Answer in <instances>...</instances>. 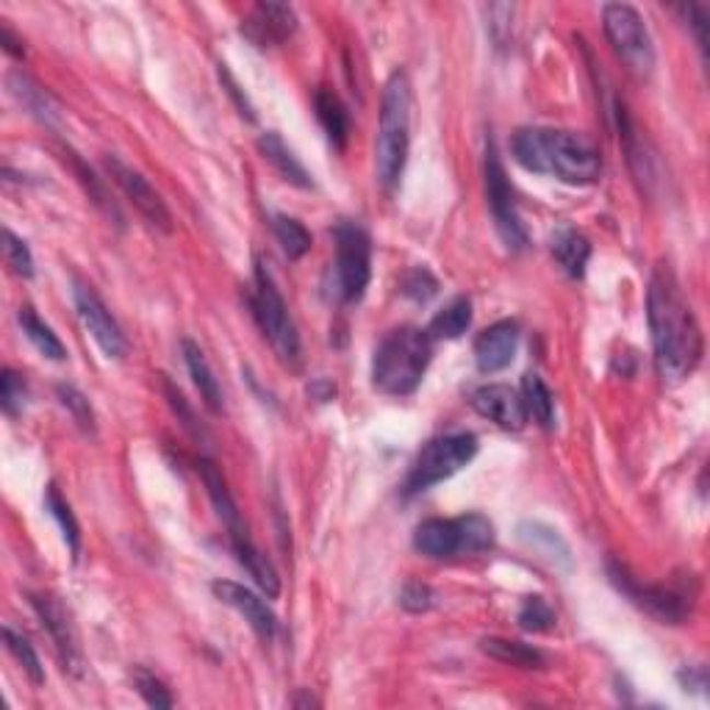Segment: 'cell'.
Masks as SVG:
<instances>
[{"mask_svg": "<svg viewBox=\"0 0 710 710\" xmlns=\"http://www.w3.org/2000/svg\"><path fill=\"white\" fill-rule=\"evenodd\" d=\"M655 367L663 383H683L702 362V328L683 297L669 264H657L646 295Z\"/></svg>", "mask_w": 710, "mask_h": 710, "instance_id": "cell-1", "label": "cell"}, {"mask_svg": "<svg viewBox=\"0 0 710 710\" xmlns=\"http://www.w3.org/2000/svg\"><path fill=\"white\" fill-rule=\"evenodd\" d=\"M514 159L527 172L556 175L563 184L588 186L597 184L603 175V159L592 139L572 134V130L552 128H522L514 134Z\"/></svg>", "mask_w": 710, "mask_h": 710, "instance_id": "cell-2", "label": "cell"}, {"mask_svg": "<svg viewBox=\"0 0 710 710\" xmlns=\"http://www.w3.org/2000/svg\"><path fill=\"white\" fill-rule=\"evenodd\" d=\"M433 358V339L422 328L405 325L391 331L375 350L373 383L389 397L414 394Z\"/></svg>", "mask_w": 710, "mask_h": 710, "instance_id": "cell-3", "label": "cell"}, {"mask_svg": "<svg viewBox=\"0 0 710 710\" xmlns=\"http://www.w3.org/2000/svg\"><path fill=\"white\" fill-rule=\"evenodd\" d=\"M411 145V78L405 70H394L383 87L380 101L378 142H375V164L386 190L400 184V175L409 161Z\"/></svg>", "mask_w": 710, "mask_h": 710, "instance_id": "cell-4", "label": "cell"}, {"mask_svg": "<svg viewBox=\"0 0 710 710\" xmlns=\"http://www.w3.org/2000/svg\"><path fill=\"white\" fill-rule=\"evenodd\" d=\"M414 547L416 552L433 561L480 556L494 547V525L483 514H467L458 519H427L416 527Z\"/></svg>", "mask_w": 710, "mask_h": 710, "instance_id": "cell-5", "label": "cell"}, {"mask_svg": "<svg viewBox=\"0 0 710 710\" xmlns=\"http://www.w3.org/2000/svg\"><path fill=\"white\" fill-rule=\"evenodd\" d=\"M250 308H253V317L255 322H259L261 333L270 339V344H273V350L278 353L280 362L291 369L300 367L302 347H300V336H297L295 320H291L289 306H286L278 286H275L273 275H270V270H266L261 261L255 264Z\"/></svg>", "mask_w": 710, "mask_h": 710, "instance_id": "cell-6", "label": "cell"}, {"mask_svg": "<svg viewBox=\"0 0 710 710\" xmlns=\"http://www.w3.org/2000/svg\"><path fill=\"white\" fill-rule=\"evenodd\" d=\"M605 36H608L610 48L619 56L621 65L639 81H646L655 70V48H652V36L646 31L644 18L628 3H608L603 9Z\"/></svg>", "mask_w": 710, "mask_h": 710, "instance_id": "cell-7", "label": "cell"}, {"mask_svg": "<svg viewBox=\"0 0 710 710\" xmlns=\"http://www.w3.org/2000/svg\"><path fill=\"white\" fill-rule=\"evenodd\" d=\"M336 261H333V289L342 302H358L373 278V242L358 222L342 219L333 228Z\"/></svg>", "mask_w": 710, "mask_h": 710, "instance_id": "cell-8", "label": "cell"}, {"mask_svg": "<svg viewBox=\"0 0 710 710\" xmlns=\"http://www.w3.org/2000/svg\"><path fill=\"white\" fill-rule=\"evenodd\" d=\"M474 456H478V438L472 433H447V436L433 438L422 447L405 478V494L427 492L431 485L461 472Z\"/></svg>", "mask_w": 710, "mask_h": 710, "instance_id": "cell-9", "label": "cell"}, {"mask_svg": "<svg viewBox=\"0 0 710 710\" xmlns=\"http://www.w3.org/2000/svg\"><path fill=\"white\" fill-rule=\"evenodd\" d=\"M608 574H610V583H614L625 597L633 599L639 608H644L646 614L655 616V619L663 621V625H680V621H686V616L691 614L694 597H697V586L694 588L646 586V583H641L635 574H630L628 566H621L619 561L608 563Z\"/></svg>", "mask_w": 710, "mask_h": 710, "instance_id": "cell-10", "label": "cell"}, {"mask_svg": "<svg viewBox=\"0 0 710 710\" xmlns=\"http://www.w3.org/2000/svg\"><path fill=\"white\" fill-rule=\"evenodd\" d=\"M485 197H489V208H492L494 228H497L500 239L508 250H525L527 248V231L522 226L519 214H516L514 190L508 184L505 167L500 161L497 148L489 142L485 148Z\"/></svg>", "mask_w": 710, "mask_h": 710, "instance_id": "cell-11", "label": "cell"}, {"mask_svg": "<svg viewBox=\"0 0 710 710\" xmlns=\"http://www.w3.org/2000/svg\"><path fill=\"white\" fill-rule=\"evenodd\" d=\"M103 167H106V172L112 175L114 184L123 190V195L134 203V208H137V211L148 219L150 226L159 228V231H164V233L172 231L170 208H167L164 197H161L159 192L150 186V181L142 175V172L134 170V167H128L123 159H119V156H112V153L103 156Z\"/></svg>", "mask_w": 710, "mask_h": 710, "instance_id": "cell-12", "label": "cell"}, {"mask_svg": "<svg viewBox=\"0 0 710 710\" xmlns=\"http://www.w3.org/2000/svg\"><path fill=\"white\" fill-rule=\"evenodd\" d=\"M72 300H76L78 317H81L83 328L89 331V336L95 339V344L103 350V355H106V358H125V353H128L125 333L112 317V311L106 308V302L101 300V295H98L92 286L76 284Z\"/></svg>", "mask_w": 710, "mask_h": 710, "instance_id": "cell-13", "label": "cell"}, {"mask_svg": "<svg viewBox=\"0 0 710 710\" xmlns=\"http://www.w3.org/2000/svg\"><path fill=\"white\" fill-rule=\"evenodd\" d=\"M28 599L34 614L39 616L42 628L48 630L50 639H54L65 672H70V675H81V666H83L81 646H78L76 628H72L70 614L65 610V605H61L54 594H45V592L28 594Z\"/></svg>", "mask_w": 710, "mask_h": 710, "instance_id": "cell-14", "label": "cell"}, {"mask_svg": "<svg viewBox=\"0 0 710 710\" xmlns=\"http://www.w3.org/2000/svg\"><path fill=\"white\" fill-rule=\"evenodd\" d=\"M469 405L478 411L483 420L494 422L503 431H522L527 425L525 400L516 389L505 383H485L472 389L469 394Z\"/></svg>", "mask_w": 710, "mask_h": 710, "instance_id": "cell-15", "label": "cell"}, {"mask_svg": "<svg viewBox=\"0 0 710 710\" xmlns=\"http://www.w3.org/2000/svg\"><path fill=\"white\" fill-rule=\"evenodd\" d=\"M211 592L219 603H226L228 608H233L239 616H244V621H248L250 628H253L261 639L264 641L275 639V633H278V616H275V610L270 608L266 599L259 597L253 588L233 581H214Z\"/></svg>", "mask_w": 710, "mask_h": 710, "instance_id": "cell-16", "label": "cell"}, {"mask_svg": "<svg viewBox=\"0 0 710 710\" xmlns=\"http://www.w3.org/2000/svg\"><path fill=\"white\" fill-rule=\"evenodd\" d=\"M297 31L295 9L286 3H255L253 12L242 23V34L255 48H275Z\"/></svg>", "mask_w": 710, "mask_h": 710, "instance_id": "cell-17", "label": "cell"}, {"mask_svg": "<svg viewBox=\"0 0 710 710\" xmlns=\"http://www.w3.org/2000/svg\"><path fill=\"white\" fill-rule=\"evenodd\" d=\"M516 344H519V325L511 320L494 322L492 328H485L474 342V362L478 369L485 375L503 373L511 367L516 355Z\"/></svg>", "mask_w": 710, "mask_h": 710, "instance_id": "cell-18", "label": "cell"}, {"mask_svg": "<svg viewBox=\"0 0 710 710\" xmlns=\"http://www.w3.org/2000/svg\"><path fill=\"white\" fill-rule=\"evenodd\" d=\"M9 92L42 125H56L61 119V108L56 98L50 95L48 89H42L34 78L25 76L23 70L9 72Z\"/></svg>", "mask_w": 710, "mask_h": 710, "instance_id": "cell-19", "label": "cell"}, {"mask_svg": "<svg viewBox=\"0 0 710 710\" xmlns=\"http://www.w3.org/2000/svg\"><path fill=\"white\" fill-rule=\"evenodd\" d=\"M197 472H201L203 485H206L208 497H211L214 508H217V516L226 522L228 532H231V539H244V536H248V527H244L242 514H239L237 503H233L231 492H228V485H226V480H222V474H219L217 463L208 461V458H201V463H197Z\"/></svg>", "mask_w": 710, "mask_h": 710, "instance_id": "cell-20", "label": "cell"}, {"mask_svg": "<svg viewBox=\"0 0 710 710\" xmlns=\"http://www.w3.org/2000/svg\"><path fill=\"white\" fill-rule=\"evenodd\" d=\"M259 150H261V156L266 159V164H273V170L284 178L286 184L297 186V190H311V186H314V181H311L308 170L300 164V159L291 153L289 145L280 139L278 130H266V134H261Z\"/></svg>", "mask_w": 710, "mask_h": 710, "instance_id": "cell-21", "label": "cell"}, {"mask_svg": "<svg viewBox=\"0 0 710 710\" xmlns=\"http://www.w3.org/2000/svg\"><path fill=\"white\" fill-rule=\"evenodd\" d=\"M480 650L485 652L494 661L505 663V666H516V669H547L550 666V657L539 650V646H530L525 641H511V639H497V635H489V639L480 641Z\"/></svg>", "mask_w": 710, "mask_h": 710, "instance_id": "cell-22", "label": "cell"}, {"mask_svg": "<svg viewBox=\"0 0 710 710\" xmlns=\"http://www.w3.org/2000/svg\"><path fill=\"white\" fill-rule=\"evenodd\" d=\"M550 250L552 259L558 261V266H561L569 278H583L586 275V264L592 259V244H588V239L583 233L572 231V228H561V231L552 233Z\"/></svg>", "mask_w": 710, "mask_h": 710, "instance_id": "cell-23", "label": "cell"}, {"mask_svg": "<svg viewBox=\"0 0 710 710\" xmlns=\"http://www.w3.org/2000/svg\"><path fill=\"white\" fill-rule=\"evenodd\" d=\"M181 353H184V364L192 375V383H195L197 391H201V400L206 403L208 411L219 414V411H222V389H219L217 378H214L203 350L197 347L192 339H184V342H181Z\"/></svg>", "mask_w": 710, "mask_h": 710, "instance_id": "cell-24", "label": "cell"}, {"mask_svg": "<svg viewBox=\"0 0 710 710\" xmlns=\"http://www.w3.org/2000/svg\"><path fill=\"white\" fill-rule=\"evenodd\" d=\"M56 153H59V159L65 161L67 167H70L72 175H78V184L83 186V192L89 195V201L95 203V206L101 208V211L106 214L108 219L114 217V222H117V226H123V217H119L117 206L112 203V195L106 192V186H103L101 178H98L95 172H92L87 164H83L81 156H78L72 148H67V145H59V148H56Z\"/></svg>", "mask_w": 710, "mask_h": 710, "instance_id": "cell-25", "label": "cell"}, {"mask_svg": "<svg viewBox=\"0 0 710 710\" xmlns=\"http://www.w3.org/2000/svg\"><path fill=\"white\" fill-rule=\"evenodd\" d=\"M314 112H317V119H320V125L325 128L333 148L344 150V145H347L350 139V114L347 108H344L342 98H339L333 89H325V87L317 89Z\"/></svg>", "mask_w": 710, "mask_h": 710, "instance_id": "cell-26", "label": "cell"}, {"mask_svg": "<svg viewBox=\"0 0 710 710\" xmlns=\"http://www.w3.org/2000/svg\"><path fill=\"white\" fill-rule=\"evenodd\" d=\"M231 547L237 561L248 569V574L255 581V586H259L266 597H278L280 594L278 572H275L273 563L266 561V556H261V550L250 541V536H244V539H231Z\"/></svg>", "mask_w": 710, "mask_h": 710, "instance_id": "cell-27", "label": "cell"}, {"mask_svg": "<svg viewBox=\"0 0 710 710\" xmlns=\"http://www.w3.org/2000/svg\"><path fill=\"white\" fill-rule=\"evenodd\" d=\"M519 539L525 541L530 550L550 558L552 563H561L563 569H572V550H569V545L563 541L561 532L552 530V527L541 525V522H522Z\"/></svg>", "mask_w": 710, "mask_h": 710, "instance_id": "cell-28", "label": "cell"}, {"mask_svg": "<svg viewBox=\"0 0 710 710\" xmlns=\"http://www.w3.org/2000/svg\"><path fill=\"white\" fill-rule=\"evenodd\" d=\"M522 400H525L527 420H532L539 427H545V431L556 427V400H552V391L547 389L541 375H525V380H522Z\"/></svg>", "mask_w": 710, "mask_h": 710, "instance_id": "cell-29", "label": "cell"}, {"mask_svg": "<svg viewBox=\"0 0 710 710\" xmlns=\"http://www.w3.org/2000/svg\"><path fill=\"white\" fill-rule=\"evenodd\" d=\"M469 325H472V300L469 297H456V300L447 302L433 317L427 333H431V339H447V342H453V339H461L469 331Z\"/></svg>", "mask_w": 710, "mask_h": 710, "instance_id": "cell-30", "label": "cell"}, {"mask_svg": "<svg viewBox=\"0 0 710 710\" xmlns=\"http://www.w3.org/2000/svg\"><path fill=\"white\" fill-rule=\"evenodd\" d=\"M18 322H20V328H23L25 336H28V342L34 344V347L39 350V353L45 355V358H50V362H65V358H67L65 344H61V339L56 336L54 328L45 325V322L39 320V314H36L34 308H31V306L20 308Z\"/></svg>", "mask_w": 710, "mask_h": 710, "instance_id": "cell-31", "label": "cell"}, {"mask_svg": "<svg viewBox=\"0 0 710 710\" xmlns=\"http://www.w3.org/2000/svg\"><path fill=\"white\" fill-rule=\"evenodd\" d=\"M270 226H273L275 239H278V244L291 261L302 259V255L311 250V233L306 231V226H302L300 219L286 217V214H273V217H270Z\"/></svg>", "mask_w": 710, "mask_h": 710, "instance_id": "cell-32", "label": "cell"}, {"mask_svg": "<svg viewBox=\"0 0 710 710\" xmlns=\"http://www.w3.org/2000/svg\"><path fill=\"white\" fill-rule=\"evenodd\" d=\"M45 508H48L50 516H54V519L59 522L67 550L72 552V561H78V556H81V527H78L76 516H72L70 503H67V500L61 497V492L56 489L54 483H50L48 492H45Z\"/></svg>", "mask_w": 710, "mask_h": 710, "instance_id": "cell-33", "label": "cell"}, {"mask_svg": "<svg viewBox=\"0 0 710 710\" xmlns=\"http://www.w3.org/2000/svg\"><path fill=\"white\" fill-rule=\"evenodd\" d=\"M56 397H59V403L70 411V416L76 420V425L81 427L87 436H95V431H98L95 411H92V405H89L87 394H83V391H78L76 386L59 383L56 386Z\"/></svg>", "mask_w": 710, "mask_h": 710, "instance_id": "cell-34", "label": "cell"}, {"mask_svg": "<svg viewBox=\"0 0 710 710\" xmlns=\"http://www.w3.org/2000/svg\"><path fill=\"white\" fill-rule=\"evenodd\" d=\"M3 641H7V650L12 652L14 661H18L20 666H23V672L28 675V680L34 683V686H42V683H45V669H42L39 655H36V650L31 646V641L25 639V635L14 633V630L9 628V625L3 628Z\"/></svg>", "mask_w": 710, "mask_h": 710, "instance_id": "cell-35", "label": "cell"}, {"mask_svg": "<svg viewBox=\"0 0 710 710\" xmlns=\"http://www.w3.org/2000/svg\"><path fill=\"white\" fill-rule=\"evenodd\" d=\"M516 621H519V628L525 633H547V630L556 628V610L550 608V603L545 597L536 594V597H527L522 603Z\"/></svg>", "mask_w": 710, "mask_h": 710, "instance_id": "cell-36", "label": "cell"}, {"mask_svg": "<svg viewBox=\"0 0 710 710\" xmlns=\"http://www.w3.org/2000/svg\"><path fill=\"white\" fill-rule=\"evenodd\" d=\"M161 391H164L170 409L175 411L178 422H181V425H184L186 431H190L192 436L197 438V442H203V438H206V431H203V425L197 422L195 411H192V405H190V400L184 397V391L178 389V386L172 383V380L167 378V375H161Z\"/></svg>", "mask_w": 710, "mask_h": 710, "instance_id": "cell-37", "label": "cell"}, {"mask_svg": "<svg viewBox=\"0 0 710 710\" xmlns=\"http://www.w3.org/2000/svg\"><path fill=\"white\" fill-rule=\"evenodd\" d=\"M3 255H7V264L20 278H34V255L12 228H3Z\"/></svg>", "mask_w": 710, "mask_h": 710, "instance_id": "cell-38", "label": "cell"}, {"mask_svg": "<svg viewBox=\"0 0 710 710\" xmlns=\"http://www.w3.org/2000/svg\"><path fill=\"white\" fill-rule=\"evenodd\" d=\"M25 397H28V389H25L23 375H18L14 369H3V375H0V403H3L7 416H18L23 411Z\"/></svg>", "mask_w": 710, "mask_h": 710, "instance_id": "cell-39", "label": "cell"}, {"mask_svg": "<svg viewBox=\"0 0 710 710\" xmlns=\"http://www.w3.org/2000/svg\"><path fill=\"white\" fill-rule=\"evenodd\" d=\"M134 686H137L139 697H142L150 708H172L170 688H167L159 677L150 675L148 669L134 672Z\"/></svg>", "mask_w": 710, "mask_h": 710, "instance_id": "cell-40", "label": "cell"}, {"mask_svg": "<svg viewBox=\"0 0 710 710\" xmlns=\"http://www.w3.org/2000/svg\"><path fill=\"white\" fill-rule=\"evenodd\" d=\"M433 599H436V594L422 581H409L403 586V592H400V605L409 614H425V610L433 608Z\"/></svg>", "mask_w": 710, "mask_h": 710, "instance_id": "cell-41", "label": "cell"}, {"mask_svg": "<svg viewBox=\"0 0 710 710\" xmlns=\"http://www.w3.org/2000/svg\"><path fill=\"white\" fill-rule=\"evenodd\" d=\"M436 291H438V280L433 278V275L427 273V270H422V266H420V270H414V273L405 275L403 295L411 297V300L427 302L433 295H436Z\"/></svg>", "mask_w": 710, "mask_h": 710, "instance_id": "cell-42", "label": "cell"}, {"mask_svg": "<svg viewBox=\"0 0 710 710\" xmlns=\"http://www.w3.org/2000/svg\"><path fill=\"white\" fill-rule=\"evenodd\" d=\"M217 76H219V81H222V89H226L228 95H231V101L237 103L239 114H242L244 119H250V123H253V119H255L253 103H250V98L244 95V89H239L237 78L231 76V70H228V65H222V61H219V65H217Z\"/></svg>", "mask_w": 710, "mask_h": 710, "instance_id": "cell-43", "label": "cell"}, {"mask_svg": "<svg viewBox=\"0 0 710 710\" xmlns=\"http://www.w3.org/2000/svg\"><path fill=\"white\" fill-rule=\"evenodd\" d=\"M688 25H691L694 34H697L702 54H708V7H702V3H691V7H688Z\"/></svg>", "mask_w": 710, "mask_h": 710, "instance_id": "cell-44", "label": "cell"}, {"mask_svg": "<svg viewBox=\"0 0 710 710\" xmlns=\"http://www.w3.org/2000/svg\"><path fill=\"white\" fill-rule=\"evenodd\" d=\"M0 45H3V50H7L9 56H14V59H23V56H25L23 39H18V36H14V31L9 28V25H0Z\"/></svg>", "mask_w": 710, "mask_h": 710, "instance_id": "cell-45", "label": "cell"}, {"mask_svg": "<svg viewBox=\"0 0 710 710\" xmlns=\"http://www.w3.org/2000/svg\"><path fill=\"white\" fill-rule=\"evenodd\" d=\"M308 397H314L317 403H331L333 397H336V386L328 378H317L314 383L308 386Z\"/></svg>", "mask_w": 710, "mask_h": 710, "instance_id": "cell-46", "label": "cell"}, {"mask_svg": "<svg viewBox=\"0 0 710 710\" xmlns=\"http://www.w3.org/2000/svg\"><path fill=\"white\" fill-rule=\"evenodd\" d=\"M291 705H295V708H317V699L314 697H295L291 699Z\"/></svg>", "mask_w": 710, "mask_h": 710, "instance_id": "cell-47", "label": "cell"}]
</instances>
